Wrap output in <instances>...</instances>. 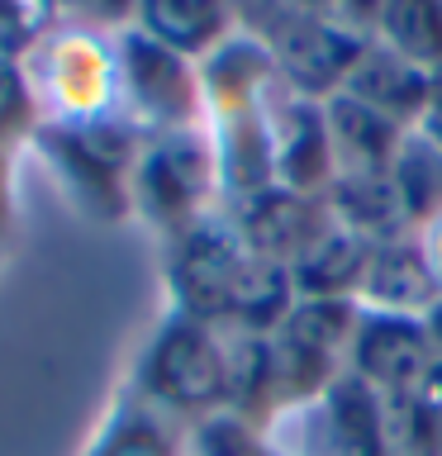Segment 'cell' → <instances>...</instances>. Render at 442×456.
I'll use <instances>...</instances> for the list:
<instances>
[{"label": "cell", "mask_w": 442, "mask_h": 456, "mask_svg": "<svg viewBox=\"0 0 442 456\" xmlns=\"http://www.w3.org/2000/svg\"><path fill=\"white\" fill-rule=\"evenodd\" d=\"M167 295L176 314L248 333H276L299 299L291 266L257 256L224 209L167 242Z\"/></svg>", "instance_id": "1"}, {"label": "cell", "mask_w": 442, "mask_h": 456, "mask_svg": "<svg viewBox=\"0 0 442 456\" xmlns=\"http://www.w3.org/2000/svg\"><path fill=\"white\" fill-rule=\"evenodd\" d=\"M67 205L100 228L134 224V167L143 152V134L124 114L86 124H38L29 142Z\"/></svg>", "instance_id": "2"}, {"label": "cell", "mask_w": 442, "mask_h": 456, "mask_svg": "<svg viewBox=\"0 0 442 456\" xmlns=\"http://www.w3.org/2000/svg\"><path fill=\"white\" fill-rule=\"evenodd\" d=\"M128 390H138L148 404H157L185 428L219 413L228 399L224 328L167 309V319L152 328L148 347L138 356V370H134Z\"/></svg>", "instance_id": "3"}, {"label": "cell", "mask_w": 442, "mask_h": 456, "mask_svg": "<svg viewBox=\"0 0 442 456\" xmlns=\"http://www.w3.org/2000/svg\"><path fill=\"white\" fill-rule=\"evenodd\" d=\"M214 209H224V191L209 124L143 138L134 167V219L171 242L200 219H209Z\"/></svg>", "instance_id": "4"}, {"label": "cell", "mask_w": 442, "mask_h": 456, "mask_svg": "<svg viewBox=\"0 0 442 456\" xmlns=\"http://www.w3.org/2000/svg\"><path fill=\"white\" fill-rule=\"evenodd\" d=\"M43 124H86L119 114V34L53 28L24 57Z\"/></svg>", "instance_id": "5"}, {"label": "cell", "mask_w": 442, "mask_h": 456, "mask_svg": "<svg viewBox=\"0 0 442 456\" xmlns=\"http://www.w3.org/2000/svg\"><path fill=\"white\" fill-rule=\"evenodd\" d=\"M233 10H238L242 34H252L276 57L281 81L295 95H309V100L338 95L352 62L366 48L362 34H348V28L314 20V14H305L291 0H233Z\"/></svg>", "instance_id": "6"}, {"label": "cell", "mask_w": 442, "mask_h": 456, "mask_svg": "<svg viewBox=\"0 0 442 456\" xmlns=\"http://www.w3.org/2000/svg\"><path fill=\"white\" fill-rule=\"evenodd\" d=\"M119 114L143 138L209 124L200 62L162 48L157 38L124 28L119 34Z\"/></svg>", "instance_id": "7"}, {"label": "cell", "mask_w": 442, "mask_h": 456, "mask_svg": "<svg viewBox=\"0 0 442 456\" xmlns=\"http://www.w3.org/2000/svg\"><path fill=\"white\" fill-rule=\"evenodd\" d=\"M281 419L299 423V442L276 456H395L385 437V399L356 376H338L319 399Z\"/></svg>", "instance_id": "8"}, {"label": "cell", "mask_w": 442, "mask_h": 456, "mask_svg": "<svg viewBox=\"0 0 442 456\" xmlns=\"http://www.w3.org/2000/svg\"><path fill=\"white\" fill-rule=\"evenodd\" d=\"M433 366H438V342L423 319L381 314V309L356 314V333L348 347V376H356L366 390H376L381 399H405L428 380Z\"/></svg>", "instance_id": "9"}, {"label": "cell", "mask_w": 442, "mask_h": 456, "mask_svg": "<svg viewBox=\"0 0 442 456\" xmlns=\"http://www.w3.org/2000/svg\"><path fill=\"white\" fill-rule=\"evenodd\" d=\"M266 124H271V148H276V185L328 200L338 181V162L323 100L295 95L291 86H281L266 100Z\"/></svg>", "instance_id": "10"}, {"label": "cell", "mask_w": 442, "mask_h": 456, "mask_svg": "<svg viewBox=\"0 0 442 456\" xmlns=\"http://www.w3.org/2000/svg\"><path fill=\"white\" fill-rule=\"evenodd\" d=\"M224 214H228V224L238 228V238L248 242L257 256H266V262H276V266H295L299 252L333 224L328 200L291 191V185H271L262 195L233 200V205H224Z\"/></svg>", "instance_id": "11"}, {"label": "cell", "mask_w": 442, "mask_h": 456, "mask_svg": "<svg viewBox=\"0 0 442 456\" xmlns=\"http://www.w3.org/2000/svg\"><path fill=\"white\" fill-rule=\"evenodd\" d=\"M200 86H205V110L209 119L219 114H238V110H262L271 95L281 91V67L252 34L224 38L205 62H200Z\"/></svg>", "instance_id": "12"}, {"label": "cell", "mask_w": 442, "mask_h": 456, "mask_svg": "<svg viewBox=\"0 0 442 456\" xmlns=\"http://www.w3.org/2000/svg\"><path fill=\"white\" fill-rule=\"evenodd\" d=\"M356 305L381 314H409V319H428L442 305V285L428 266L419 238H390L371 248Z\"/></svg>", "instance_id": "13"}, {"label": "cell", "mask_w": 442, "mask_h": 456, "mask_svg": "<svg viewBox=\"0 0 442 456\" xmlns=\"http://www.w3.org/2000/svg\"><path fill=\"white\" fill-rule=\"evenodd\" d=\"M214 157H219V191L224 205L248 195H262L276 185V148H271V124L262 110H238L209 119Z\"/></svg>", "instance_id": "14"}, {"label": "cell", "mask_w": 442, "mask_h": 456, "mask_svg": "<svg viewBox=\"0 0 442 456\" xmlns=\"http://www.w3.org/2000/svg\"><path fill=\"white\" fill-rule=\"evenodd\" d=\"M428 86L433 77L419 71L413 62H405L399 53H390L385 43L366 38L362 57L352 62L348 81H342V95L362 100L366 110L385 114V119H395L399 128H419L423 119V105H428Z\"/></svg>", "instance_id": "15"}, {"label": "cell", "mask_w": 442, "mask_h": 456, "mask_svg": "<svg viewBox=\"0 0 442 456\" xmlns=\"http://www.w3.org/2000/svg\"><path fill=\"white\" fill-rule=\"evenodd\" d=\"M328 110V134H333V162H338V176H385L395 167L399 148L413 128H399L395 119L366 110L362 100L352 95H328L323 100Z\"/></svg>", "instance_id": "16"}, {"label": "cell", "mask_w": 442, "mask_h": 456, "mask_svg": "<svg viewBox=\"0 0 442 456\" xmlns=\"http://www.w3.org/2000/svg\"><path fill=\"white\" fill-rule=\"evenodd\" d=\"M134 28L191 62H205L224 38L238 34V10L233 0H138Z\"/></svg>", "instance_id": "17"}, {"label": "cell", "mask_w": 442, "mask_h": 456, "mask_svg": "<svg viewBox=\"0 0 442 456\" xmlns=\"http://www.w3.org/2000/svg\"><path fill=\"white\" fill-rule=\"evenodd\" d=\"M81 456H191V447H185V423L148 404L138 390H124L114 395Z\"/></svg>", "instance_id": "18"}, {"label": "cell", "mask_w": 442, "mask_h": 456, "mask_svg": "<svg viewBox=\"0 0 442 456\" xmlns=\"http://www.w3.org/2000/svg\"><path fill=\"white\" fill-rule=\"evenodd\" d=\"M371 248H376V242H366L362 233H352V228H342L333 219L305 252H299V262L291 266L295 295H309V299H356V295H362V281H366Z\"/></svg>", "instance_id": "19"}, {"label": "cell", "mask_w": 442, "mask_h": 456, "mask_svg": "<svg viewBox=\"0 0 442 456\" xmlns=\"http://www.w3.org/2000/svg\"><path fill=\"white\" fill-rule=\"evenodd\" d=\"M376 43L399 53L428 77L442 71V0H381Z\"/></svg>", "instance_id": "20"}, {"label": "cell", "mask_w": 442, "mask_h": 456, "mask_svg": "<svg viewBox=\"0 0 442 456\" xmlns=\"http://www.w3.org/2000/svg\"><path fill=\"white\" fill-rule=\"evenodd\" d=\"M390 181H395L399 200H405L413 233H423L433 219H442V152L428 138L419 134L405 138V148H399L395 167H390Z\"/></svg>", "instance_id": "21"}, {"label": "cell", "mask_w": 442, "mask_h": 456, "mask_svg": "<svg viewBox=\"0 0 442 456\" xmlns=\"http://www.w3.org/2000/svg\"><path fill=\"white\" fill-rule=\"evenodd\" d=\"M185 447H191V456H276L262 428L228 409L185 428Z\"/></svg>", "instance_id": "22"}, {"label": "cell", "mask_w": 442, "mask_h": 456, "mask_svg": "<svg viewBox=\"0 0 442 456\" xmlns=\"http://www.w3.org/2000/svg\"><path fill=\"white\" fill-rule=\"evenodd\" d=\"M38 100L24 77V62L0 57V152H20L38 134Z\"/></svg>", "instance_id": "23"}, {"label": "cell", "mask_w": 442, "mask_h": 456, "mask_svg": "<svg viewBox=\"0 0 442 456\" xmlns=\"http://www.w3.org/2000/svg\"><path fill=\"white\" fill-rule=\"evenodd\" d=\"M53 28H95V34H124L134 28L138 0H43Z\"/></svg>", "instance_id": "24"}, {"label": "cell", "mask_w": 442, "mask_h": 456, "mask_svg": "<svg viewBox=\"0 0 442 456\" xmlns=\"http://www.w3.org/2000/svg\"><path fill=\"white\" fill-rule=\"evenodd\" d=\"M48 34L53 20L43 10V0H0V57L24 62Z\"/></svg>", "instance_id": "25"}, {"label": "cell", "mask_w": 442, "mask_h": 456, "mask_svg": "<svg viewBox=\"0 0 442 456\" xmlns=\"http://www.w3.org/2000/svg\"><path fill=\"white\" fill-rule=\"evenodd\" d=\"M291 5H299L305 14H314V20H323L333 28L362 34V38L376 34V20H381V0H291Z\"/></svg>", "instance_id": "26"}, {"label": "cell", "mask_w": 442, "mask_h": 456, "mask_svg": "<svg viewBox=\"0 0 442 456\" xmlns=\"http://www.w3.org/2000/svg\"><path fill=\"white\" fill-rule=\"evenodd\" d=\"M14 219H20V205H14V152H0V276H5V262L14 248Z\"/></svg>", "instance_id": "27"}, {"label": "cell", "mask_w": 442, "mask_h": 456, "mask_svg": "<svg viewBox=\"0 0 442 456\" xmlns=\"http://www.w3.org/2000/svg\"><path fill=\"white\" fill-rule=\"evenodd\" d=\"M413 134L428 138V142L442 152V71L433 77V86H428V105H423V119H419V128H413Z\"/></svg>", "instance_id": "28"}, {"label": "cell", "mask_w": 442, "mask_h": 456, "mask_svg": "<svg viewBox=\"0 0 442 456\" xmlns=\"http://www.w3.org/2000/svg\"><path fill=\"white\" fill-rule=\"evenodd\" d=\"M419 248H423V256H428V266H433L438 285H442V219H433V224L419 233Z\"/></svg>", "instance_id": "29"}]
</instances>
